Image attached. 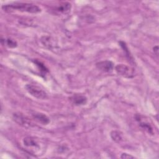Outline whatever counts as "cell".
<instances>
[{
	"mask_svg": "<svg viewBox=\"0 0 159 159\" xmlns=\"http://www.w3.org/2000/svg\"><path fill=\"white\" fill-rule=\"evenodd\" d=\"M119 44L120 45V47L122 48L124 52L125 53V55L126 56H127V57L129 58V60H130L132 58V56L130 55V52H129V50H128V48L125 44V42H122V41H120L119 42Z\"/></svg>",
	"mask_w": 159,
	"mask_h": 159,
	"instance_id": "14",
	"label": "cell"
},
{
	"mask_svg": "<svg viewBox=\"0 0 159 159\" xmlns=\"http://www.w3.org/2000/svg\"><path fill=\"white\" fill-rule=\"evenodd\" d=\"M70 101L75 105L76 106H80V105H84L87 102V98L86 96L79 94H75L71 96L69 98Z\"/></svg>",
	"mask_w": 159,
	"mask_h": 159,
	"instance_id": "6",
	"label": "cell"
},
{
	"mask_svg": "<svg viewBox=\"0 0 159 159\" xmlns=\"http://www.w3.org/2000/svg\"><path fill=\"white\" fill-rule=\"evenodd\" d=\"M120 158H121L127 159V158H134L135 157H133V156H132V155H129V154H127V153H122V154L121 155Z\"/></svg>",
	"mask_w": 159,
	"mask_h": 159,
	"instance_id": "16",
	"label": "cell"
},
{
	"mask_svg": "<svg viewBox=\"0 0 159 159\" xmlns=\"http://www.w3.org/2000/svg\"><path fill=\"white\" fill-rule=\"evenodd\" d=\"M71 8V5L69 2H62L57 7L55 11H57L58 12L61 13V14H67L68 13Z\"/></svg>",
	"mask_w": 159,
	"mask_h": 159,
	"instance_id": "8",
	"label": "cell"
},
{
	"mask_svg": "<svg viewBox=\"0 0 159 159\" xmlns=\"http://www.w3.org/2000/svg\"><path fill=\"white\" fill-rule=\"evenodd\" d=\"M2 9L7 12L20 11L29 13H38L41 11L40 8L37 5L26 2H14L6 4L2 6Z\"/></svg>",
	"mask_w": 159,
	"mask_h": 159,
	"instance_id": "1",
	"label": "cell"
},
{
	"mask_svg": "<svg viewBox=\"0 0 159 159\" xmlns=\"http://www.w3.org/2000/svg\"><path fill=\"white\" fill-rule=\"evenodd\" d=\"M12 118L16 123L22 127L28 128L33 126V123L30 119L21 112L14 113Z\"/></svg>",
	"mask_w": 159,
	"mask_h": 159,
	"instance_id": "3",
	"label": "cell"
},
{
	"mask_svg": "<svg viewBox=\"0 0 159 159\" xmlns=\"http://www.w3.org/2000/svg\"><path fill=\"white\" fill-rule=\"evenodd\" d=\"M111 137L114 142H119L122 140V137L120 132L117 130H113L111 132Z\"/></svg>",
	"mask_w": 159,
	"mask_h": 159,
	"instance_id": "13",
	"label": "cell"
},
{
	"mask_svg": "<svg viewBox=\"0 0 159 159\" xmlns=\"http://www.w3.org/2000/svg\"><path fill=\"white\" fill-rule=\"evenodd\" d=\"M24 144L28 147H38L39 145L37 142L30 137H27L23 140Z\"/></svg>",
	"mask_w": 159,
	"mask_h": 159,
	"instance_id": "10",
	"label": "cell"
},
{
	"mask_svg": "<svg viewBox=\"0 0 159 159\" xmlns=\"http://www.w3.org/2000/svg\"><path fill=\"white\" fill-rule=\"evenodd\" d=\"M136 120L139 122H140V125L141 127H142L143 129H144L146 131H147L149 134H153V129L152 127H151V125L147 122L145 121H142L141 120L139 119H136Z\"/></svg>",
	"mask_w": 159,
	"mask_h": 159,
	"instance_id": "12",
	"label": "cell"
},
{
	"mask_svg": "<svg viewBox=\"0 0 159 159\" xmlns=\"http://www.w3.org/2000/svg\"><path fill=\"white\" fill-rule=\"evenodd\" d=\"M153 52L157 54V55H158V46H155V47H153Z\"/></svg>",
	"mask_w": 159,
	"mask_h": 159,
	"instance_id": "17",
	"label": "cell"
},
{
	"mask_svg": "<svg viewBox=\"0 0 159 159\" xmlns=\"http://www.w3.org/2000/svg\"><path fill=\"white\" fill-rule=\"evenodd\" d=\"M34 63L38 66V67L40 68V71H43V73H46L47 71H48V70H47V69L46 68V67L40 62V61H38V60H35L34 61Z\"/></svg>",
	"mask_w": 159,
	"mask_h": 159,
	"instance_id": "15",
	"label": "cell"
},
{
	"mask_svg": "<svg viewBox=\"0 0 159 159\" xmlns=\"http://www.w3.org/2000/svg\"><path fill=\"white\" fill-rule=\"evenodd\" d=\"M32 117L34 120L41 123L43 125H47L50 123V119L44 114L41 112H35L32 114Z\"/></svg>",
	"mask_w": 159,
	"mask_h": 159,
	"instance_id": "7",
	"label": "cell"
},
{
	"mask_svg": "<svg viewBox=\"0 0 159 159\" xmlns=\"http://www.w3.org/2000/svg\"><path fill=\"white\" fill-rule=\"evenodd\" d=\"M1 42L2 45H6L7 47L10 48H15L17 45V42L11 39H3L2 37Z\"/></svg>",
	"mask_w": 159,
	"mask_h": 159,
	"instance_id": "11",
	"label": "cell"
},
{
	"mask_svg": "<svg viewBox=\"0 0 159 159\" xmlns=\"http://www.w3.org/2000/svg\"><path fill=\"white\" fill-rule=\"evenodd\" d=\"M115 70L119 75L125 78H130L134 76V70L124 64H119L116 65L115 66Z\"/></svg>",
	"mask_w": 159,
	"mask_h": 159,
	"instance_id": "4",
	"label": "cell"
},
{
	"mask_svg": "<svg viewBox=\"0 0 159 159\" xmlns=\"http://www.w3.org/2000/svg\"><path fill=\"white\" fill-rule=\"evenodd\" d=\"M41 43L46 47L51 48L54 47L53 39L50 36H43L40 39Z\"/></svg>",
	"mask_w": 159,
	"mask_h": 159,
	"instance_id": "9",
	"label": "cell"
},
{
	"mask_svg": "<svg viewBox=\"0 0 159 159\" xmlns=\"http://www.w3.org/2000/svg\"><path fill=\"white\" fill-rule=\"evenodd\" d=\"M26 91L34 98L39 99H45L48 98L47 93L40 87L32 84H26L25 86Z\"/></svg>",
	"mask_w": 159,
	"mask_h": 159,
	"instance_id": "2",
	"label": "cell"
},
{
	"mask_svg": "<svg viewBox=\"0 0 159 159\" xmlns=\"http://www.w3.org/2000/svg\"><path fill=\"white\" fill-rule=\"evenodd\" d=\"M96 68L103 72H111L114 69V63L110 60H104L96 64Z\"/></svg>",
	"mask_w": 159,
	"mask_h": 159,
	"instance_id": "5",
	"label": "cell"
}]
</instances>
